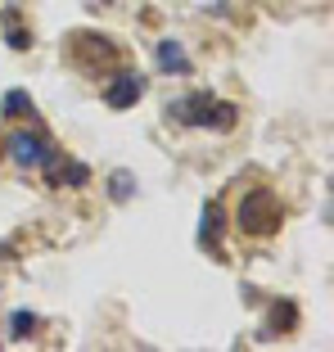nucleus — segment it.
<instances>
[{"instance_id": "nucleus-1", "label": "nucleus", "mask_w": 334, "mask_h": 352, "mask_svg": "<svg viewBox=\"0 0 334 352\" xmlns=\"http://www.w3.org/2000/svg\"><path fill=\"white\" fill-rule=\"evenodd\" d=\"M68 63L86 77L113 73L118 63H122V45L113 36H100V32H73L68 36Z\"/></svg>"}, {"instance_id": "nucleus-2", "label": "nucleus", "mask_w": 334, "mask_h": 352, "mask_svg": "<svg viewBox=\"0 0 334 352\" xmlns=\"http://www.w3.org/2000/svg\"><path fill=\"white\" fill-rule=\"evenodd\" d=\"M280 226H285V204H280L276 190L258 186V190H249V195L240 199V230H244V235L267 239V235H276Z\"/></svg>"}, {"instance_id": "nucleus-3", "label": "nucleus", "mask_w": 334, "mask_h": 352, "mask_svg": "<svg viewBox=\"0 0 334 352\" xmlns=\"http://www.w3.org/2000/svg\"><path fill=\"white\" fill-rule=\"evenodd\" d=\"M5 154H10L14 167H45V176L50 181H59V149H54V140L45 131H14L10 135V145H5Z\"/></svg>"}, {"instance_id": "nucleus-4", "label": "nucleus", "mask_w": 334, "mask_h": 352, "mask_svg": "<svg viewBox=\"0 0 334 352\" xmlns=\"http://www.w3.org/2000/svg\"><path fill=\"white\" fill-rule=\"evenodd\" d=\"M145 86H149L145 73H131V68H126V73H118L113 82L104 86V104L118 109V113H126V109H136V104L145 100Z\"/></svg>"}, {"instance_id": "nucleus-5", "label": "nucleus", "mask_w": 334, "mask_h": 352, "mask_svg": "<svg viewBox=\"0 0 334 352\" xmlns=\"http://www.w3.org/2000/svg\"><path fill=\"white\" fill-rule=\"evenodd\" d=\"M212 100H217L212 91H190V95H181V100L167 104V118H172V122H181V126H203Z\"/></svg>"}, {"instance_id": "nucleus-6", "label": "nucleus", "mask_w": 334, "mask_h": 352, "mask_svg": "<svg viewBox=\"0 0 334 352\" xmlns=\"http://www.w3.org/2000/svg\"><path fill=\"white\" fill-rule=\"evenodd\" d=\"M221 226H226L221 204H208V208H203V217H199V244H203L208 253H217V258H221Z\"/></svg>"}, {"instance_id": "nucleus-7", "label": "nucleus", "mask_w": 334, "mask_h": 352, "mask_svg": "<svg viewBox=\"0 0 334 352\" xmlns=\"http://www.w3.org/2000/svg\"><path fill=\"white\" fill-rule=\"evenodd\" d=\"M154 59H158V68H163V73L190 77V59H186V45H181V41H158Z\"/></svg>"}, {"instance_id": "nucleus-8", "label": "nucleus", "mask_w": 334, "mask_h": 352, "mask_svg": "<svg viewBox=\"0 0 334 352\" xmlns=\"http://www.w3.org/2000/svg\"><path fill=\"white\" fill-rule=\"evenodd\" d=\"M293 325H298V307H293L289 298H280L271 307V321H267V330H262V339H271V334H289Z\"/></svg>"}, {"instance_id": "nucleus-9", "label": "nucleus", "mask_w": 334, "mask_h": 352, "mask_svg": "<svg viewBox=\"0 0 334 352\" xmlns=\"http://www.w3.org/2000/svg\"><path fill=\"white\" fill-rule=\"evenodd\" d=\"M0 118H5V122H14V118H36V104H32L27 91H5V100H0Z\"/></svg>"}, {"instance_id": "nucleus-10", "label": "nucleus", "mask_w": 334, "mask_h": 352, "mask_svg": "<svg viewBox=\"0 0 334 352\" xmlns=\"http://www.w3.org/2000/svg\"><path fill=\"white\" fill-rule=\"evenodd\" d=\"M36 325H41V321H36L32 311H14V316H10V339L14 343H27L32 334H36Z\"/></svg>"}, {"instance_id": "nucleus-11", "label": "nucleus", "mask_w": 334, "mask_h": 352, "mask_svg": "<svg viewBox=\"0 0 334 352\" xmlns=\"http://www.w3.org/2000/svg\"><path fill=\"white\" fill-rule=\"evenodd\" d=\"M109 195H113V199H118V204H126V199L136 195V176L126 172V167H118V172H113V176H109Z\"/></svg>"}, {"instance_id": "nucleus-12", "label": "nucleus", "mask_w": 334, "mask_h": 352, "mask_svg": "<svg viewBox=\"0 0 334 352\" xmlns=\"http://www.w3.org/2000/svg\"><path fill=\"white\" fill-rule=\"evenodd\" d=\"M5 41H10L14 50H27L32 45V32L19 28V10H5Z\"/></svg>"}, {"instance_id": "nucleus-13", "label": "nucleus", "mask_w": 334, "mask_h": 352, "mask_svg": "<svg viewBox=\"0 0 334 352\" xmlns=\"http://www.w3.org/2000/svg\"><path fill=\"white\" fill-rule=\"evenodd\" d=\"M59 181H68V186H86V181H91V167H86V163H68V172H59Z\"/></svg>"}]
</instances>
